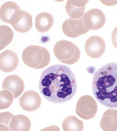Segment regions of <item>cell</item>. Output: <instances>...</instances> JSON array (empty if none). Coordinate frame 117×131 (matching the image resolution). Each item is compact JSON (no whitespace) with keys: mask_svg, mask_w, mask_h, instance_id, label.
I'll use <instances>...</instances> for the list:
<instances>
[{"mask_svg":"<svg viewBox=\"0 0 117 131\" xmlns=\"http://www.w3.org/2000/svg\"><path fill=\"white\" fill-rule=\"evenodd\" d=\"M77 84L75 75L67 66L56 64L42 72L39 84V90L48 101L61 104L71 100L76 92Z\"/></svg>","mask_w":117,"mask_h":131,"instance_id":"cell-1","label":"cell"},{"mask_svg":"<svg viewBox=\"0 0 117 131\" xmlns=\"http://www.w3.org/2000/svg\"><path fill=\"white\" fill-rule=\"evenodd\" d=\"M93 95L102 105L117 108V62L108 63L97 70L92 82Z\"/></svg>","mask_w":117,"mask_h":131,"instance_id":"cell-2","label":"cell"},{"mask_svg":"<svg viewBox=\"0 0 117 131\" xmlns=\"http://www.w3.org/2000/svg\"><path fill=\"white\" fill-rule=\"evenodd\" d=\"M22 58L27 66L37 69L47 66L51 60L50 53L46 49L41 46L33 45L25 49L22 54Z\"/></svg>","mask_w":117,"mask_h":131,"instance_id":"cell-3","label":"cell"},{"mask_svg":"<svg viewBox=\"0 0 117 131\" xmlns=\"http://www.w3.org/2000/svg\"><path fill=\"white\" fill-rule=\"evenodd\" d=\"M54 54L60 62L71 65L77 62L80 56V51L73 42L65 40L57 42L53 48Z\"/></svg>","mask_w":117,"mask_h":131,"instance_id":"cell-4","label":"cell"},{"mask_svg":"<svg viewBox=\"0 0 117 131\" xmlns=\"http://www.w3.org/2000/svg\"><path fill=\"white\" fill-rule=\"evenodd\" d=\"M97 109V104L94 98L90 96L86 95L81 97L78 100L75 111L81 118L88 120L95 116Z\"/></svg>","mask_w":117,"mask_h":131,"instance_id":"cell-5","label":"cell"},{"mask_svg":"<svg viewBox=\"0 0 117 131\" xmlns=\"http://www.w3.org/2000/svg\"><path fill=\"white\" fill-rule=\"evenodd\" d=\"M10 24L16 31L25 33L29 31L32 26V16L25 11L18 10L12 16Z\"/></svg>","mask_w":117,"mask_h":131,"instance_id":"cell-6","label":"cell"},{"mask_svg":"<svg viewBox=\"0 0 117 131\" xmlns=\"http://www.w3.org/2000/svg\"><path fill=\"white\" fill-rule=\"evenodd\" d=\"M62 29L66 36L72 38L78 37L90 30L85 25L82 18L77 19L68 18L63 22Z\"/></svg>","mask_w":117,"mask_h":131,"instance_id":"cell-7","label":"cell"},{"mask_svg":"<svg viewBox=\"0 0 117 131\" xmlns=\"http://www.w3.org/2000/svg\"><path fill=\"white\" fill-rule=\"evenodd\" d=\"M84 23L89 29L96 30L101 28L104 25L106 18L101 10L97 8L90 10L84 13L82 17Z\"/></svg>","mask_w":117,"mask_h":131,"instance_id":"cell-8","label":"cell"},{"mask_svg":"<svg viewBox=\"0 0 117 131\" xmlns=\"http://www.w3.org/2000/svg\"><path fill=\"white\" fill-rule=\"evenodd\" d=\"M85 49L88 56L92 58H98L101 56L105 52V42L104 40L99 36H92L86 41Z\"/></svg>","mask_w":117,"mask_h":131,"instance_id":"cell-9","label":"cell"},{"mask_svg":"<svg viewBox=\"0 0 117 131\" xmlns=\"http://www.w3.org/2000/svg\"><path fill=\"white\" fill-rule=\"evenodd\" d=\"M19 101L20 106L22 109L26 111L32 112L36 110L39 107L41 99L37 92L29 90L22 94Z\"/></svg>","mask_w":117,"mask_h":131,"instance_id":"cell-10","label":"cell"},{"mask_svg":"<svg viewBox=\"0 0 117 131\" xmlns=\"http://www.w3.org/2000/svg\"><path fill=\"white\" fill-rule=\"evenodd\" d=\"M2 88L3 90H8L11 92L15 98H18L24 91V84L20 76L12 75L5 78L2 83Z\"/></svg>","mask_w":117,"mask_h":131,"instance_id":"cell-11","label":"cell"},{"mask_svg":"<svg viewBox=\"0 0 117 131\" xmlns=\"http://www.w3.org/2000/svg\"><path fill=\"white\" fill-rule=\"evenodd\" d=\"M18 64L17 56L13 51L7 50L0 54V69L3 72H12L16 69Z\"/></svg>","mask_w":117,"mask_h":131,"instance_id":"cell-12","label":"cell"},{"mask_svg":"<svg viewBox=\"0 0 117 131\" xmlns=\"http://www.w3.org/2000/svg\"><path fill=\"white\" fill-rule=\"evenodd\" d=\"M89 0H69L66 3V11L70 18L74 19L83 17L85 5Z\"/></svg>","mask_w":117,"mask_h":131,"instance_id":"cell-13","label":"cell"},{"mask_svg":"<svg viewBox=\"0 0 117 131\" xmlns=\"http://www.w3.org/2000/svg\"><path fill=\"white\" fill-rule=\"evenodd\" d=\"M101 128L103 131L117 130V109H107L104 113L100 123Z\"/></svg>","mask_w":117,"mask_h":131,"instance_id":"cell-14","label":"cell"},{"mask_svg":"<svg viewBox=\"0 0 117 131\" xmlns=\"http://www.w3.org/2000/svg\"><path fill=\"white\" fill-rule=\"evenodd\" d=\"M53 22V16L47 12L39 13L35 18V27L41 33H45L49 30L52 26Z\"/></svg>","mask_w":117,"mask_h":131,"instance_id":"cell-15","label":"cell"},{"mask_svg":"<svg viewBox=\"0 0 117 131\" xmlns=\"http://www.w3.org/2000/svg\"><path fill=\"white\" fill-rule=\"evenodd\" d=\"M31 123L29 118L22 114L14 115L10 124V131H29L31 128Z\"/></svg>","mask_w":117,"mask_h":131,"instance_id":"cell-16","label":"cell"},{"mask_svg":"<svg viewBox=\"0 0 117 131\" xmlns=\"http://www.w3.org/2000/svg\"><path fill=\"white\" fill-rule=\"evenodd\" d=\"M21 10L19 6L15 2L12 1L5 2L0 8V17L3 22L10 23L11 18L17 11Z\"/></svg>","mask_w":117,"mask_h":131,"instance_id":"cell-17","label":"cell"},{"mask_svg":"<svg viewBox=\"0 0 117 131\" xmlns=\"http://www.w3.org/2000/svg\"><path fill=\"white\" fill-rule=\"evenodd\" d=\"M62 127L64 131H82L84 125L82 121L74 116H70L63 120Z\"/></svg>","mask_w":117,"mask_h":131,"instance_id":"cell-18","label":"cell"},{"mask_svg":"<svg viewBox=\"0 0 117 131\" xmlns=\"http://www.w3.org/2000/svg\"><path fill=\"white\" fill-rule=\"evenodd\" d=\"M0 50L1 51L12 42L14 36V33L10 27L4 25H0Z\"/></svg>","mask_w":117,"mask_h":131,"instance_id":"cell-19","label":"cell"},{"mask_svg":"<svg viewBox=\"0 0 117 131\" xmlns=\"http://www.w3.org/2000/svg\"><path fill=\"white\" fill-rule=\"evenodd\" d=\"M14 96L12 93L9 91L4 90L0 92V109H7L11 105Z\"/></svg>","mask_w":117,"mask_h":131,"instance_id":"cell-20","label":"cell"},{"mask_svg":"<svg viewBox=\"0 0 117 131\" xmlns=\"http://www.w3.org/2000/svg\"><path fill=\"white\" fill-rule=\"evenodd\" d=\"M14 115L8 111L0 113V131H10V123Z\"/></svg>","mask_w":117,"mask_h":131,"instance_id":"cell-21","label":"cell"},{"mask_svg":"<svg viewBox=\"0 0 117 131\" xmlns=\"http://www.w3.org/2000/svg\"><path fill=\"white\" fill-rule=\"evenodd\" d=\"M111 39L113 45L117 49V27L115 28L112 31Z\"/></svg>","mask_w":117,"mask_h":131,"instance_id":"cell-22","label":"cell"},{"mask_svg":"<svg viewBox=\"0 0 117 131\" xmlns=\"http://www.w3.org/2000/svg\"><path fill=\"white\" fill-rule=\"evenodd\" d=\"M104 4L108 6H111L117 4V0H100Z\"/></svg>","mask_w":117,"mask_h":131,"instance_id":"cell-23","label":"cell"}]
</instances>
